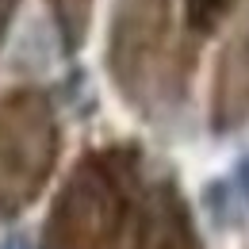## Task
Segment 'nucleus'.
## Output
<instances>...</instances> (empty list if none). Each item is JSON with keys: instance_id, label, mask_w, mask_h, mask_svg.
Masks as SVG:
<instances>
[{"instance_id": "nucleus-1", "label": "nucleus", "mask_w": 249, "mask_h": 249, "mask_svg": "<svg viewBox=\"0 0 249 249\" xmlns=\"http://www.w3.org/2000/svg\"><path fill=\"white\" fill-rule=\"evenodd\" d=\"M0 249H31V238H27V234H8V238L0 242Z\"/></svg>"}]
</instances>
